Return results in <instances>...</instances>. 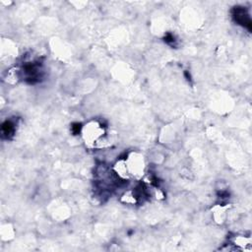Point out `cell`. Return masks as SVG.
<instances>
[{
    "label": "cell",
    "mask_w": 252,
    "mask_h": 252,
    "mask_svg": "<svg viewBox=\"0 0 252 252\" xmlns=\"http://www.w3.org/2000/svg\"><path fill=\"white\" fill-rule=\"evenodd\" d=\"M82 134L87 146L98 147L105 135V128L97 121H92L82 127Z\"/></svg>",
    "instance_id": "cell-1"
},
{
    "label": "cell",
    "mask_w": 252,
    "mask_h": 252,
    "mask_svg": "<svg viewBox=\"0 0 252 252\" xmlns=\"http://www.w3.org/2000/svg\"><path fill=\"white\" fill-rule=\"evenodd\" d=\"M23 73H24L25 80H27L31 83L37 81L41 74L40 64L36 61L26 63L23 66Z\"/></svg>",
    "instance_id": "cell-2"
},
{
    "label": "cell",
    "mask_w": 252,
    "mask_h": 252,
    "mask_svg": "<svg viewBox=\"0 0 252 252\" xmlns=\"http://www.w3.org/2000/svg\"><path fill=\"white\" fill-rule=\"evenodd\" d=\"M232 17L238 25L247 28L249 31L251 30V20L249 14L243 7H235L232 10Z\"/></svg>",
    "instance_id": "cell-3"
},
{
    "label": "cell",
    "mask_w": 252,
    "mask_h": 252,
    "mask_svg": "<svg viewBox=\"0 0 252 252\" xmlns=\"http://www.w3.org/2000/svg\"><path fill=\"white\" fill-rule=\"evenodd\" d=\"M1 133L4 138L9 139L15 133V123L12 120L4 121L1 126Z\"/></svg>",
    "instance_id": "cell-4"
}]
</instances>
